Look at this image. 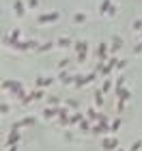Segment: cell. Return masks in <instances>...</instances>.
Returning <instances> with one entry per match:
<instances>
[{
  "label": "cell",
  "instance_id": "obj_4",
  "mask_svg": "<svg viewBox=\"0 0 142 151\" xmlns=\"http://www.w3.org/2000/svg\"><path fill=\"white\" fill-rule=\"evenodd\" d=\"M86 47H88V43H86V41H78V43H76L78 54H86Z\"/></svg>",
  "mask_w": 142,
  "mask_h": 151
},
{
  "label": "cell",
  "instance_id": "obj_15",
  "mask_svg": "<svg viewBox=\"0 0 142 151\" xmlns=\"http://www.w3.org/2000/svg\"><path fill=\"white\" fill-rule=\"evenodd\" d=\"M114 13H116V6H110L108 9V17H114Z\"/></svg>",
  "mask_w": 142,
  "mask_h": 151
},
{
  "label": "cell",
  "instance_id": "obj_2",
  "mask_svg": "<svg viewBox=\"0 0 142 151\" xmlns=\"http://www.w3.org/2000/svg\"><path fill=\"white\" fill-rule=\"evenodd\" d=\"M13 6H15V13H17V17H24V15H26V9H24V4L19 2V0H15V2H13Z\"/></svg>",
  "mask_w": 142,
  "mask_h": 151
},
{
  "label": "cell",
  "instance_id": "obj_13",
  "mask_svg": "<svg viewBox=\"0 0 142 151\" xmlns=\"http://www.w3.org/2000/svg\"><path fill=\"white\" fill-rule=\"evenodd\" d=\"M67 65H69V60H67V58H63V60H60V63H58V69H65Z\"/></svg>",
  "mask_w": 142,
  "mask_h": 151
},
{
  "label": "cell",
  "instance_id": "obj_9",
  "mask_svg": "<svg viewBox=\"0 0 142 151\" xmlns=\"http://www.w3.org/2000/svg\"><path fill=\"white\" fill-rule=\"evenodd\" d=\"M47 50H52V43L47 41V43H41L39 45V52H47Z\"/></svg>",
  "mask_w": 142,
  "mask_h": 151
},
{
  "label": "cell",
  "instance_id": "obj_8",
  "mask_svg": "<svg viewBox=\"0 0 142 151\" xmlns=\"http://www.w3.org/2000/svg\"><path fill=\"white\" fill-rule=\"evenodd\" d=\"M50 82H52V78H39V80H37V84H39V86H47Z\"/></svg>",
  "mask_w": 142,
  "mask_h": 151
},
{
  "label": "cell",
  "instance_id": "obj_10",
  "mask_svg": "<svg viewBox=\"0 0 142 151\" xmlns=\"http://www.w3.org/2000/svg\"><path fill=\"white\" fill-rule=\"evenodd\" d=\"M108 6H110V0H103V2H101V6H99V11H101V13H106V11H108Z\"/></svg>",
  "mask_w": 142,
  "mask_h": 151
},
{
  "label": "cell",
  "instance_id": "obj_3",
  "mask_svg": "<svg viewBox=\"0 0 142 151\" xmlns=\"http://www.w3.org/2000/svg\"><path fill=\"white\" fill-rule=\"evenodd\" d=\"M121 45H123V41H121V37H114V39H112V43H110V52H116Z\"/></svg>",
  "mask_w": 142,
  "mask_h": 151
},
{
  "label": "cell",
  "instance_id": "obj_14",
  "mask_svg": "<svg viewBox=\"0 0 142 151\" xmlns=\"http://www.w3.org/2000/svg\"><path fill=\"white\" fill-rule=\"evenodd\" d=\"M17 37H19V30L15 28V30H13V32H11V43H13V41H15Z\"/></svg>",
  "mask_w": 142,
  "mask_h": 151
},
{
  "label": "cell",
  "instance_id": "obj_7",
  "mask_svg": "<svg viewBox=\"0 0 142 151\" xmlns=\"http://www.w3.org/2000/svg\"><path fill=\"white\" fill-rule=\"evenodd\" d=\"M58 45H60V47H71V39H67V37H63V39L58 41Z\"/></svg>",
  "mask_w": 142,
  "mask_h": 151
},
{
  "label": "cell",
  "instance_id": "obj_1",
  "mask_svg": "<svg viewBox=\"0 0 142 151\" xmlns=\"http://www.w3.org/2000/svg\"><path fill=\"white\" fill-rule=\"evenodd\" d=\"M58 17H60L58 11L45 13V15H39V24H52V22H58Z\"/></svg>",
  "mask_w": 142,
  "mask_h": 151
},
{
  "label": "cell",
  "instance_id": "obj_5",
  "mask_svg": "<svg viewBox=\"0 0 142 151\" xmlns=\"http://www.w3.org/2000/svg\"><path fill=\"white\" fill-rule=\"evenodd\" d=\"M73 22H76V24H82V22H86V13H82V11H80V13H76V15H73Z\"/></svg>",
  "mask_w": 142,
  "mask_h": 151
},
{
  "label": "cell",
  "instance_id": "obj_11",
  "mask_svg": "<svg viewBox=\"0 0 142 151\" xmlns=\"http://www.w3.org/2000/svg\"><path fill=\"white\" fill-rule=\"evenodd\" d=\"M131 28L133 30H142V19H136V22L131 24Z\"/></svg>",
  "mask_w": 142,
  "mask_h": 151
},
{
  "label": "cell",
  "instance_id": "obj_12",
  "mask_svg": "<svg viewBox=\"0 0 142 151\" xmlns=\"http://www.w3.org/2000/svg\"><path fill=\"white\" fill-rule=\"evenodd\" d=\"M39 6V0H28V9H37Z\"/></svg>",
  "mask_w": 142,
  "mask_h": 151
},
{
  "label": "cell",
  "instance_id": "obj_6",
  "mask_svg": "<svg viewBox=\"0 0 142 151\" xmlns=\"http://www.w3.org/2000/svg\"><path fill=\"white\" fill-rule=\"evenodd\" d=\"M106 50H108V45H106V43H101V45H99V52H97V56H99L101 60L106 58Z\"/></svg>",
  "mask_w": 142,
  "mask_h": 151
}]
</instances>
